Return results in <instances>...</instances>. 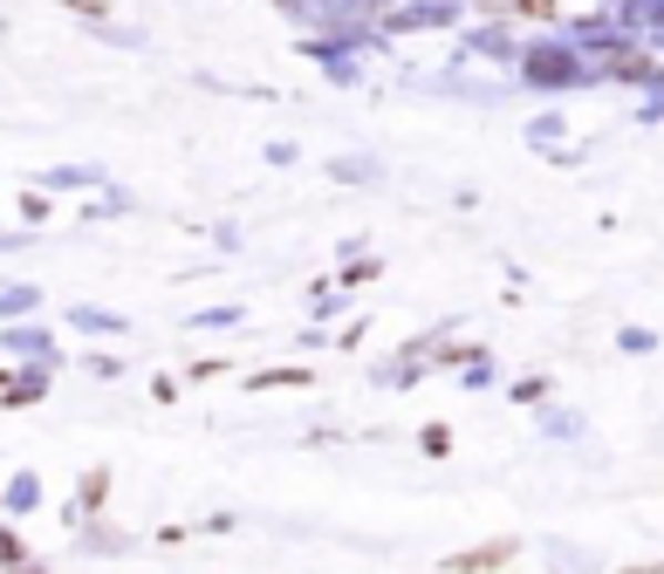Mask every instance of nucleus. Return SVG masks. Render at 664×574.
<instances>
[{
	"label": "nucleus",
	"mask_w": 664,
	"mask_h": 574,
	"mask_svg": "<svg viewBox=\"0 0 664 574\" xmlns=\"http://www.w3.org/2000/svg\"><path fill=\"white\" fill-rule=\"evenodd\" d=\"M83 547H90V554H124L131 541H124V533H110V526H90V533H83Z\"/></svg>",
	"instance_id": "13"
},
{
	"label": "nucleus",
	"mask_w": 664,
	"mask_h": 574,
	"mask_svg": "<svg viewBox=\"0 0 664 574\" xmlns=\"http://www.w3.org/2000/svg\"><path fill=\"white\" fill-rule=\"evenodd\" d=\"M480 8H493V0H480Z\"/></svg>",
	"instance_id": "26"
},
{
	"label": "nucleus",
	"mask_w": 664,
	"mask_h": 574,
	"mask_svg": "<svg viewBox=\"0 0 664 574\" xmlns=\"http://www.w3.org/2000/svg\"><path fill=\"white\" fill-rule=\"evenodd\" d=\"M28 506H42V472H14V479H8V513L21 520Z\"/></svg>",
	"instance_id": "8"
},
{
	"label": "nucleus",
	"mask_w": 664,
	"mask_h": 574,
	"mask_svg": "<svg viewBox=\"0 0 664 574\" xmlns=\"http://www.w3.org/2000/svg\"><path fill=\"white\" fill-rule=\"evenodd\" d=\"M623 21H631V28H637V21H657V28H664V0H631Z\"/></svg>",
	"instance_id": "18"
},
{
	"label": "nucleus",
	"mask_w": 664,
	"mask_h": 574,
	"mask_svg": "<svg viewBox=\"0 0 664 574\" xmlns=\"http://www.w3.org/2000/svg\"><path fill=\"white\" fill-rule=\"evenodd\" d=\"M247 383L254 390H295V383H316V377H308V369H254Z\"/></svg>",
	"instance_id": "10"
},
{
	"label": "nucleus",
	"mask_w": 664,
	"mask_h": 574,
	"mask_svg": "<svg viewBox=\"0 0 664 574\" xmlns=\"http://www.w3.org/2000/svg\"><path fill=\"white\" fill-rule=\"evenodd\" d=\"M623 574H664V561H644V567H623Z\"/></svg>",
	"instance_id": "24"
},
{
	"label": "nucleus",
	"mask_w": 664,
	"mask_h": 574,
	"mask_svg": "<svg viewBox=\"0 0 664 574\" xmlns=\"http://www.w3.org/2000/svg\"><path fill=\"white\" fill-rule=\"evenodd\" d=\"M452 21V8H398L390 14V28H446Z\"/></svg>",
	"instance_id": "11"
},
{
	"label": "nucleus",
	"mask_w": 664,
	"mask_h": 574,
	"mask_svg": "<svg viewBox=\"0 0 664 574\" xmlns=\"http://www.w3.org/2000/svg\"><path fill=\"white\" fill-rule=\"evenodd\" d=\"M541 431H549L555 444H569V438H582V418H575V410H562V403H541Z\"/></svg>",
	"instance_id": "9"
},
{
	"label": "nucleus",
	"mask_w": 664,
	"mask_h": 574,
	"mask_svg": "<svg viewBox=\"0 0 664 574\" xmlns=\"http://www.w3.org/2000/svg\"><path fill=\"white\" fill-rule=\"evenodd\" d=\"M34 301H42V295H34V287H21V280H14V287H8V321H21V315H28Z\"/></svg>",
	"instance_id": "19"
},
{
	"label": "nucleus",
	"mask_w": 664,
	"mask_h": 574,
	"mask_svg": "<svg viewBox=\"0 0 664 574\" xmlns=\"http://www.w3.org/2000/svg\"><path fill=\"white\" fill-rule=\"evenodd\" d=\"M62 8H69V14H103L110 0H62Z\"/></svg>",
	"instance_id": "23"
},
{
	"label": "nucleus",
	"mask_w": 664,
	"mask_h": 574,
	"mask_svg": "<svg viewBox=\"0 0 664 574\" xmlns=\"http://www.w3.org/2000/svg\"><path fill=\"white\" fill-rule=\"evenodd\" d=\"M8 349H14V356H34V362H55V342L42 336V328H21V321L8 328Z\"/></svg>",
	"instance_id": "7"
},
{
	"label": "nucleus",
	"mask_w": 664,
	"mask_h": 574,
	"mask_svg": "<svg viewBox=\"0 0 664 574\" xmlns=\"http://www.w3.org/2000/svg\"><path fill=\"white\" fill-rule=\"evenodd\" d=\"M0 397H8V410H21V403H42V397H49V362H21Z\"/></svg>",
	"instance_id": "3"
},
{
	"label": "nucleus",
	"mask_w": 664,
	"mask_h": 574,
	"mask_svg": "<svg viewBox=\"0 0 664 574\" xmlns=\"http://www.w3.org/2000/svg\"><path fill=\"white\" fill-rule=\"evenodd\" d=\"M69 328H83V336H124L131 321H124V315H110V308H90V301H83V308H69Z\"/></svg>",
	"instance_id": "5"
},
{
	"label": "nucleus",
	"mask_w": 664,
	"mask_h": 574,
	"mask_svg": "<svg viewBox=\"0 0 664 574\" xmlns=\"http://www.w3.org/2000/svg\"><path fill=\"white\" fill-rule=\"evenodd\" d=\"M233 321H241V308H206V315L192 321V328H233Z\"/></svg>",
	"instance_id": "21"
},
{
	"label": "nucleus",
	"mask_w": 664,
	"mask_h": 574,
	"mask_svg": "<svg viewBox=\"0 0 664 574\" xmlns=\"http://www.w3.org/2000/svg\"><path fill=\"white\" fill-rule=\"evenodd\" d=\"M521 75L534 82V90H569V82H582L590 69H582V55L562 49V41H528V49H521Z\"/></svg>",
	"instance_id": "1"
},
{
	"label": "nucleus",
	"mask_w": 664,
	"mask_h": 574,
	"mask_svg": "<svg viewBox=\"0 0 664 574\" xmlns=\"http://www.w3.org/2000/svg\"><path fill=\"white\" fill-rule=\"evenodd\" d=\"M377 274H384V267H377V260L364 254V260H349V267H343L336 280H343V287H364V280H377Z\"/></svg>",
	"instance_id": "16"
},
{
	"label": "nucleus",
	"mask_w": 664,
	"mask_h": 574,
	"mask_svg": "<svg viewBox=\"0 0 664 574\" xmlns=\"http://www.w3.org/2000/svg\"><path fill=\"white\" fill-rule=\"evenodd\" d=\"M329 172H336L343 185H357V178H364V185H377V178H384V172H377V164H370V157H336V164H329Z\"/></svg>",
	"instance_id": "12"
},
{
	"label": "nucleus",
	"mask_w": 664,
	"mask_h": 574,
	"mask_svg": "<svg viewBox=\"0 0 664 574\" xmlns=\"http://www.w3.org/2000/svg\"><path fill=\"white\" fill-rule=\"evenodd\" d=\"M521 554V541H507V533H500V541H487V547H466V554H446V574H493V567H507V561H514Z\"/></svg>",
	"instance_id": "2"
},
{
	"label": "nucleus",
	"mask_w": 664,
	"mask_h": 574,
	"mask_svg": "<svg viewBox=\"0 0 664 574\" xmlns=\"http://www.w3.org/2000/svg\"><path fill=\"white\" fill-rule=\"evenodd\" d=\"M8 574H42V567H8Z\"/></svg>",
	"instance_id": "25"
},
{
	"label": "nucleus",
	"mask_w": 664,
	"mask_h": 574,
	"mask_svg": "<svg viewBox=\"0 0 664 574\" xmlns=\"http://www.w3.org/2000/svg\"><path fill=\"white\" fill-rule=\"evenodd\" d=\"M418 451H425V459H446V451H452V431H446V424H425V431H418Z\"/></svg>",
	"instance_id": "14"
},
{
	"label": "nucleus",
	"mask_w": 664,
	"mask_h": 574,
	"mask_svg": "<svg viewBox=\"0 0 664 574\" xmlns=\"http://www.w3.org/2000/svg\"><path fill=\"white\" fill-rule=\"evenodd\" d=\"M103 500H110V465H90L83 479H75V513L96 520V513H103Z\"/></svg>",
	"instance_id": "4"
},
{
	"label": "nucleus",
	"mask_w": 664,
	"mask_h": 574,
	"mask_svg": "<svg viewBox=\"0 0 664 574\" xmlns=\"http://www.w3.org/2000/svg\"><path fill=\"white\" fill-rule=\"evenodd\" d=\"M541 554H549V567H555V574H603V567H596V554H575L569 541H541Z\"/></svg>",
	"instance_id": "6"
},
{
	"label": "nucleus",
	"mask_w": 664,
	"mask_h": 574,
	"mask_svg": "<svg viewBox=\"0 0 664 574\" xmlns=\"http://www.w3.org/2000/svg\"><path fill=\"white\" fill-rule=\"evenodd\" d=\"M473 49H480V55H507V49H514V34H507V28H487ZM473 49H466V55H473Z\"/></svg>",
	"instance_id": "17"
},
{
	"label": "nucleus",
	"mask_w": 664,
	"mask_h": 574,
	"mask_svg": "<svg viewBox=\"0 0 664 574\" xmlns=\"http://www.w3.org/2000/svg\"><path fill=\"white\" fill-rule=\"evenodd\" d=\"M521 21H555V0H514Z\"/></svg>",
	"instance_id": "20"
},
{
	"label": "nucleus",
	"mask_w": 664,
	"mask_h": 574,
	"mask_svg": "<svg viewBox=\"0 0 664 574\" xmlns=\"http://www.w3.org/2000/svg\"><path fill=\"white\" fill-rule=\"evenodd\" d=\"M514 390V403H549V377H521V383H507Z\"/></svg>",
	"instance_id": "15"
},
{
	"label": "nucleus",
	"mask_w": 664,
	"mask_h": 574,
	"mask_svg": "<svg viewBox=\"0 0 664 574\" xmlns=\"http://www.w3.org/2000/svg\"><path fill=\"white\" fill-rule=\"evenodd\" d=\"M616 342H623V349H657V336H651V328H623Z\"/></svg>",
	"instance_id": "22"
}]
</instances>
